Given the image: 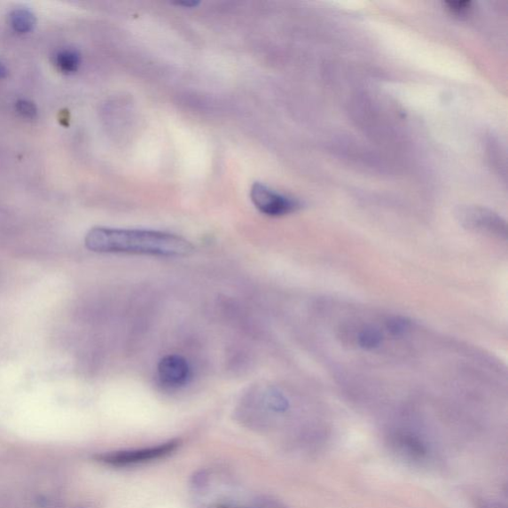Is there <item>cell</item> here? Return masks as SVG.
<instances>
[{"mask_svg":"<svg viewBox=\"0 0 508 508\" xmlns=\"http://www.w3.org/2000/svg\"><path fill=\"white\" fill-rule=\"evenodd\" d=\"M85 244L90 251L95 253L166 257L186 256L194 249L184 238L147 230L94 228L87 233Z\"/></svg>","mask_w":508,"mask_h":508,"instance_id":"1","label":"cell"},{"mask_svg":"<svg viewBox=\"0 0 508 508\" xmlns=\"http://www.w3.org/2000/svg\"><path fill=\"white\" fill-rule=\"evenodd\" d=\"M178 440L170 441L168 443L156 447L140 449H129V451H119L97 456L98 462L113 466H128L138 464L152 462L170 455L178 448Z\"/></svg>","mask_w":508,"mask_h":508,"instance_id":"2","label":"cell"},{"mask_svg":"<svg viewBox=\"0 0 508 508\" xmlns=\"http://www.w3.org/2000/svg\"><path fill=\"white\" fill-rule=\"evenodd\" d=\"M252 202L261 213L270 216H282L297 211V199L277 193L262 183H255L251 190Z\"/></svg>","mask_w":508,"mask_h":508,"instance_id":"3","label":"cell"},{"mask_svg":"<svg viewBox=\"0 0 508 508\" xmlns=\"http://www.w3.org/2000/svg\"><path fill=\"white\" fill-rule=\"evenodd\" d=\"M157 373L162 385L169 388L184 387L191 379L188 362L178 355L164 356L158 363Z\"/></svg>","mask_w":508,"mask_h":508,"instance_id":"4","label":"cell"},{"mask_svg":"<svg viewBox=\"0 0 508 508\" xmlns=\"http://www.w3.org/2000/svg\"><path fill=\"white\" fill-rule=\"evenodd\" d=\"M464 219L469 226L493 231H501L503 222L493 213L479 209V207H468L462 213Z\"/></svg>","mask_w":508,"mask_h":508,"instance_id":"5","label":"cell"},{"mask_svg":"<svg viewBox=\"0 0 508 508\" xmlns=\"http://www.w3.org/2000/svg\"><path fill=\"white\" fill-rule=\"evenodd\" d=\"M54 62L58 70L65 74H72L80 68L81 56L76 50L63 49L55 55Z\"/></svg>","mask_w":508,"mask_h":508,"instance_id":"6","label":"cell"},{"mask_svg":"<svg viewBox=\"0 0 508 508\" xmlns=\"http://www.w3.org/2000/svg\"><path fill=\"white\" fill-rule=\"evenodd\" d=\"M12 27L19 33H28L35 29L36 25L35 15L25 8L14 10L10 16Z\"/></svg>","mask_w":508,"mask_h":508,"instance_id":"7","label":"cell"},{"mask_svg":"<svg viewBox=\"0 0 508 508\" xmlns=\"http://www.w3.org/2000/svg\"><path fill=\"white\" fill-rule=\"evenodd\" d=\"M264 403L274 412H285L289 407L287 398L276 389H271L266 393Z\"/></svg>","mask_w":508,"mask_h":508,"instance_id":"8","label":"cell"},{"mask_svg":"<svg viewBox=\"0 0 508 508\" xmlns=\"http://www.w3.org/2000/svg\"><path fill=\"white\" fill-rule=\"evenodd\" d=\"M381 332L373 328L364 329L359 337V344L365 349L376 348L381 344Z\"/></svg>","mask_w":508,"mask_h":508,"instance_id":"9","label":"cell"},{"mask_svg":"<svg viewBox=\"0 0 508 508\" xmlns=\"http://www.w3.org/2000/svg\"><path fill=\"white\" fill-rule=\"evenodd\" d=\"M387 327L394 336H402L410 327V322L402 317H393L388 320Z\"/></svg>","mask_w":508,"mask_h":508,"instance_id":"10","label":"cell"},{"mask_svg":"<svg viewBox=\"0 0 508 508\" xmlns=\"http://www.w3.org/2000/svg\"><path fill=\"white\" fill-rule=\"evenodd\" d=\"M16 110H18L23 118L35 119L37 115L36 106L27 101V99H20V101L16 103Z\"/></svg>","mask_w":508,"mask_h":508,"instance_id":"11","label":"cell"},{"mask_svg":"<svg viewBox=\"0 0 508 508\" xmlns=\"http://www.w3.org/2000/svg\"><path fill=\"white\" fill-rule=\"evenodd\" d=\"M448 10L454 14H464L470 10L471 3H448Z\"/></svg>","mask_w":508,"mask_h":508,"instance_id":"12","label":"cell"},{"mask_svg":"<svg viewBox=\"0 0 508 508\" xmlns=\"http://www.w3.org/2000/svg\"><path fill=\"white\" fill-rule=\"evenodd\" d=\"M7 76V69L5 66L0 63V79H4Z\"/></svg>","mask_w":508,"mask_h":508,"instance_id":"13","label":"cell"},{"mask_svg":"<svg viewBox=\"0 0 508 508\" xmlns=\"http://www.w3.org/2000/svg\"><path fill=\"white\" fill-rule=\"evenodd\" d=\"M199 3L196 2H190V3H179L178 5H183L184 7H196Z\"/></svg>","mask_w":508,"mask_h":508,"instance_id":"14","label":"cell"},{"mask_svg":"<svg viewBox=\"0 0 508 508\" xmlns=\"http://www.w3.org/2000/svg\"><path fill=\"white\" fill-rule=\"evenodd\" d=\"M263 508H285V507L277 504H270L268 505H265Z\"/></svg>","mask_w":508,"mask_h":508,"instance_id":"15","label":"cell"},{"mask_svg":"<svg viewBox=\"0 0 508 508\" xmlns=\"http://www.w3.org/2000/svg\"><path fill=\"white\" fill-rule=\"evenodd\" d=\"M221 508H230V507L223 506V507H221Z\"/></svg>","mask_w":508,"mask_h":508,"instance_id":"16","label":"cell"}]
</instances>
